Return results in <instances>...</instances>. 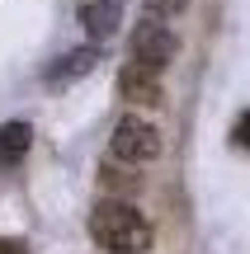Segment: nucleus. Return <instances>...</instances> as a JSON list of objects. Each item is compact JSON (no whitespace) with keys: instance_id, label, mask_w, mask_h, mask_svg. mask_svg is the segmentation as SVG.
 <instances>
[{"instance_id":"obj_3","label":"nucleus","mask_w":250,"mask_h":254,"mask_svg":"<svg viewBox=\"0 0 250 254\" xmlns=\"http://www.w3.org/2000/svg\"><path fill=\"white\" fill-rule=\"evenodd\" d=\"M175 52H179V38L170 33L161 19L137 24V33H132V43H128L132 66H147V71H166V66L175 62Z\"/></svg>"},{"instance_id":"obj_2","label":"nucleus","mask_w":250,"mask_h":254,"mask_svg":"<svg viewBox=\"0 0 250 254\" xmlns=\"http://www.w3.org/2000/svg\"><path fill=\"white\" fill-rule=\"evenodd\" d=\"M109 151L118 155V160H128V165H151L161 155V127L151 123V118L128 113V118H118V127H113Z\"/></svg>"},{"instance_id":"obj_8","label":"nucleus","mask_w":250,"mask_h":254,"mask_svg":"<svg viewBox=\"0 0 250 254\" xmlns=\"http://www.w3.org/2000/svg\"><path fill=\"white\" fill-rule=\"evenodd\" d=\"M189 0H147V9H151V19H166V14H179Z\"/></svg>"},{"instance_id":"obj_5","label":"nucleus","mask_w":250,"mask_h":254,"mask_svg":"<svg viewBox=\"0 0 250 254\" xmlns=\"http://www.w3.org/2000/svg\"><path fill=\"white\" fill-rule=\"evenodd\" d=\"M81 24L90 38H113L123 24V0H81Z\"/></svg>"},{"instance_id":"obj_7","label":"nucleus","mask_w":250,"mask_h":254,"mask_svg":"<svg viewBox=\"0 0 250 254\" xmlns=\"http://www.w3.org/2000/svg\"><path fill=\"white\" fill-rule=\"evenodd\" d=\"M33 146V127L28 123H5L0 127V170H14Z\"/></svg>"},{"instance_id":"obj_6","label":"nucleus","mask_w":250,"mask_h":254,"mask_svg":"<svg viewBox=\"0 0 250 254\" xmlns=\"http://www.w3.org/2000/svg\"><path fill=\"white\" fill-rule=\"evenodd\" d=\"M94 62H99V47H71V52H62L52 66H47V85H71V80H81V75L94 71Z\"/></svg>"},{"instance_id":"obj_4","label":"nucleus","mask_w":250,"mask_h":254,"mask_svg":"<svg viewBox=\"0 0 250 254\" xmlns=\"http://www.w3.org/2000/svg\"><path fill=\"white\" fill-rule=\"evenodd\" d=\"M118 94L128 104H142V109H151V104H161V71H147V66H123L118 71Z\"/></svg>"},{"instance_id":"obj_9","label":"nucleus","mask_w":250,"mask_h":254,"mask_svg":"<svg viewBox=\"0 0 250 254\" xmlns=\"http://www.w3.org/2000/svg\"><path fill=\"white\" fill-rule=\"evenodd\" d=\"M232 141L241 146V151H250V109L241 113V118H236V127H232Z\"/></svg>"},{"instance_id":"obj_1","label":"nucleus","mask_w":250,"mask_h":254,"mask_svg":"<svg viewBox=\"0 0 250 254\" xmlns=\"http://www.w3.org/2000/svg\"><path fill=\"white\" fill-rule=\"evenodd\" d=\"M90 240L104 254H147L156 245V231H151V221L142 217L132 202L104 198V202H94V212H90Z\"/></svg>"},{"instance_id":"obj_10","label":"nucleus","mask_w":250,"mask_h":254,"mask_svg":"<svg viewBox=\"0 0 250 254\" xmlns=\"http://www.w3.org/2000/svg\"><path fill=\"white\" fill-rule=\"evenodd\" d=\"M0 254H24L19 245H9V240H0Z\"/></svg>"}]
</instances>
